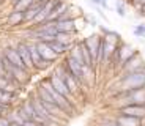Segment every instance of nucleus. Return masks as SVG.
<instances>
[{
	"instance_id": "nucleus-17",
	"label": "nucleus",
	"mask_w": 145,
	"mask_h": 126,
	"mask_svg": "<svg viewBox=\"0 0 145 126\" xmlns=\"http://www.w3.org/2000/svg\"><path fill=\"white\" fill-rule=\"evenodd\" d=\"M79 47H80V50H82V57H84V60H85V66H90V68H95V65H93V58H91V54H90V50H88V47L85 46V41H79Z\"/></svg>"
},
{
	"instance_id": "nucleus-2",
	"label": "nucleus",
	"mask_w": 145,
	"mask_h": 126,
	"mask_svg": "<svg viewBox=\"0 0 145 126\" xmlns=\"http://www.w3.org/2000/svg\"><path fill=\"white\" fill-rule=\"evenodd\" d=\"M118 99L121 101V104L118 106H131V104H139V106H145V87L142 88H136V90H128V91H121L118 93Z\"/></svg>"
},
{
	"instance_id": "nucleus-15",
	"label": "nucleus",
	"mask_w": 145,
	"mask_h": 126,
	"mask_svg": "<svg viewBox=\"0 0 145 126\" xmlns=\"http://www.w3.org/2000/svg\"><path fill=\"white\" fill-rule=\"evenodd\" d=\"M57 30H58V32L74 33L77 30L76 21H74V19H68V21H57Z\"/></svg>"
},
{
	"instance_id": "nucleus-20",
	"label": "nucleus",
	"mask_w": 145,
	"mask_h": 126,
	"mask_svg": "<svg viewBox=\"0 0 145 126\" xmlns=\"http://www.w3.org/2000/svg\"><path fill=\"white\" fill-rule=\"evenodd\" d=\"M69 55H71V57L77 61V63H80L82 66H85V60H84V57H82V50H80L79 44L71 47V52H69Z\"/></svg>"
},
{
	"instance_id": "nucleus-28",
	"label": "nucleus",
	"mask_w": 145,
	"mask_h": 126,
	"mask_svg": "<svg viewBox=\"0 0 145 126\" xmlns=\"http://www.w3.org/2000/svg\"><path fill=\"white\" fill-rule=\"evenodd\" d=\"M99 126H120V125H118V123H117V121H112V120L109 121V120H107V121H103V123H101V125H99Z\"/></svg>"
},
{
	"instance_id": "nucleus-25",
	"label": "nucleus",
	"mask_w": 145,
	"mask_h": 126,
	"mask_svg": "<svg viewBox=\"0 0 145 126\" xmlns=\"http://www.w3.org/2000/svg\"><path fill=\"white\" fill-rule=\"evenodd\" d=\"M134 35H136V36H139V38H144V36H145V24L136 25V29H134Z\"/></svg>"
},
{
	"instance_id": "nucleus-11",
	"label": "nucleus",
	"mask_w": 145,
	"mask_h": 126,
	"mask_svg": "<svg viewBox=\"0 0 145 126\" xmlns=\"http://www.w3.org/2000/svg\"><path fill=\"white\" fill-rule=\"evenodd\" d=\"M16 49H18L19 55H21V58H22V61L25 63L27 69H29V71H32V69H35V65H33V61H32V55H30L29 44H25V43H21L18 47H16Z\"/></svg>"
},
{
	"instance_id": "nucleus-32",
	"label": "nucleus",
	"mask_w": 145,
	"mask_h": 126,
	"mask_svg": "<svg viewBox=\"0 0 145 126\" xmlns=\"http://www.w3.org/2000/svg\"><path fill=\"white\" fill-rule=\"evenodd\" d=\"M5 109H7V107H3V106H0V115H2V114L5 112Z\"/></svg>"
},
{
	"instance_id": "nucleus-34",
	"label": "nucleus",
	"mask_w": 145,
	"mask_h": 126,
	"mask_svg": "<svg viewBox=\"0 0 145 126\" xmlns=\"http://www.w3.org/2000/svg\"><path fill=\"white\" fill-rule=\"evenodd\" d=\"M13 2H14V3H16V2H19V0H13Z\"/></svg>"
},
{
	"instance_id": "nucleus-14",
	"label": "nucleus",
	"mask_w": 145,
	"mask_h": 126,
	"mask_svg": "<svg viewBox=\"0 0 145 126\" xmlns=\"http://www.w3.org/2000/svg\"><path fill=\"white\" fill-rule=\"evenodd\" d=\"M120 126H142V118H136V117L129 115H121L120 114L115 120Z\"/></svg>"
},
{
	"instance_id": "nucleus-27",
	"label": "nucleus",
	"mask_w": 145,
	"mask_h": 126,
	"mask_svg": "<svg viewBox=\"0 0 145 126\" xmlns=\"http://www.w3.org/2000/svg\"><path fill=\"white\" fill-rule=\"evenodd\" d=\"M0 126H11V121L8 117H2L0 115Z\"/></svg>"
},
{
	"instance_id": "nucleus-22",
	"label": "nucleus",
	"mask_w": 145,
	"mask_h": 126,
	"mask_svg": "<svg viewBox=\"0 0 145 126\" xmlns=\"http://www.w3.org/2000/svg\"><path fill=\"white\" fill-rule=\"evenodd\" d=\"M33 3H35V0H19V2L14 3V11H25Z\"/></svg>"
},
{
	"instance_id": "nucleus-33",
	"label": "nucleus",
	"mask_w": 145,
	"mask_h": 126,
	"mask_svg": "<svg viewBox=\"0 0 145 126\" xmlns=\"http://www.w3.org/2000/svg\"><path fill=\"white\" fill-rule=\"evenodd\" d=\"M129 2H131V3H134V2H136V0H129Z\"/></svg>"
},
{
	"instance_id": "nucleus-18",
	"label": "nucleus",
	"mask_w": 145,
	"mask_h": 126,
	"mask_svg": "<svg viewBox=\"0 0 145 126\" xmlns=\"http://www.w3.org/2000/svg\"><path fill=\"white\" fill-rule=\"evenodd\" d=\"M57 41L66 44V46H72L74 36H72V33H68V32H58L57 33Z\"/></svg>"
},
{
	"instance_id": "nucleus-29",
	"label": "nucleus",
	"mask_w": 145,
	"mask_h": 126,
	"mask_svg": "<svg viewBox=\"0 0 145 126\" xmlns=\"http://www.w3.org/2000/svg\"><path fill=\"white\" fill-rule=\"evenodd\" d=\"M24 126H41L40 123H36L35 120H27L25 123H24Z\"/></svg>"
},
{
	"instance_id": "nucleus-5",
	"label": "nucleus",
	"mask_w": 145,
	"mask_h": 126,
	"mask_svg": "<svg viewBox=\"0 0 145 126\" xmlns=\"http://www.w3.org/2000/svg\"><path fill=\"white\" fill-rule=\"evenodd\" d=\"M49 80H51V84L54 85V88L58 91V93H62L63 96H65V98H68L69 101H71V99H74V95L71 93V90L68 88V85L65 84V80H63L62 77H60V76L57 74V72H54V74H51V76H49ZM71 102H72V101H71Z\"/></svg>"
},
{
	"instance_id": "nucleus-30",
	"label": "nucleus",
	"mask_w": 145,
	"mask_h": 126,
	"mask_svg": "<svg viewBox=\"0 0 145 126\" xmlns=\"http://www.w3.org/2000/svg\"><path fill=\"white\" fill-rule=\"evenodd\" d=\"M133 5H134V7H137L139 10H140V7H142V5H145V0H136V2H134Z\"/></svg>"
},
{
	"instance_id": "nucleus-19",
	"label": "nucleus",
	"mask_w": 145,
	"mask_h": 126,
	"mask_svg": "<svg viewBox=\"0 0 145 126\" xmlns=\"http://www.w3.org/2000/svg\"><path fill=\"white\" fill-rule=\"evenodd\" d=\"M47 44H49V46H51V47L55 50V52H57L58 55L65 54L66 50H69V49L72 47V46H66V44L60 43V41H57V40H55V41H52V43H47Z\"/></svg>"
},
{
	"instance_id": "nucleus-7",
	"label": "nucleus",
	"mask_w": 145,
	"mask_h": 126,
	"mask_svg": "<svg viewBox=\"0 0 145 126\" xmlns=\"http://www.w3.org/2000/svg\"><path fill=\"white\" fill-rule=\"evenodd\" d=\"M29 49H30V55H32V61H33V65H35V69H38V71H43V69H46L47 66L51 65V61H46V60H44V58L40 55L36 44H29Z\"/></svg>"
},
{
	"instance_id": "nucleus-31",
	"label": "nucleus",
	"mask_w": 145,
	"mask_h": 126,
	"mask_svg": "<svg viewBox=\"0 0 145 126\" xmlns=\"http://www.w3.org/2000/svg\"><path fill=\"white\" fill-rule=\"evenodd\" d=\"M139 11H140V14H142V16H145V5H142Z\"/></svg>"
},
{
	"instance_id": "nucleus-21",
	"label": "nucleus",
	"mask_w": 145,
	"mask_h": 126,
	"mask_svg": "<svg viewBox=\"0 0 145 126\" xmlns=\"http://www.w3.org/2000/svg\"><path fill=\"white\" fill-rule=\"evenodd\" d=\"M11 99H13V93L5 91V90H0V106L8 107V106L11 104Z\"/></svg>"
},
{
	"instance_id": "nucleus-6",
	"label": "nucleus",
	"mask_w": 145,
	"mask_h": 126,
	"mask_svg": "<svg viewBox=\"0 0 145 126\" xmlns=\"http://www.w3.org/2000/svg\"><path fill=\"white\" fill-rule=\"evenodd\" d=\"M55 72H57V74L60 76V77H62L63 80H65V84L68 85V88L71 90V93L74 95V96H76V95H77V91H79V87H80V85H79V82L76 80V77H74V76H72L71 72H68V71H66V69H65V66H63V65L60 66V68H57V69H55Z\"/></svg>"
},
{
	"instance_id": "nucleus-24",
	"label": "nucleus",
	"mask_w": 145,
	"mask_h": 126,
	"mask_svg": "<svg viewBox=\"0 0 145 126\" xmlns=\"http://www.w3.org/2000/svg\"><path fill=\"white\" fill-rule=\"evenodd\" d=\"M115 11H117V14L120 16V18H125L126 16V10H125V3L121 2V0H118L115 3Z\"/></svg>"
},
{
	"instance_id": "nucleus-4",
	"label": "nucleus",
	"mask_w": 145,
	"mask_h": 126,
	"mask_svg": "<svg viewBox=\"0 0 145 126\" xmlns=\"http://www.w3.org/2000/svg\"><path fill=\"white\" fill-rule=\"evenodd\" d=\"M63 66H65V69L68 72H71L74 77H76V80L79 82V85H85V77H84V66L80 65V63H77L74 58L71 57V55H68L65 60V63H63Z\"/></svg>"
},
{
	"instance_id": "nucleus-1",
	"label": "nucleus",
	"mask_w": 145,
	"mask_h": 126,
	"mask_svg": "<svg viewBox=\"0 0 145 126\" xmlns=\"http://www.w3.org/2000/svg\"><path fill=\"white\" fill-rule=\"evenodd\" d=\"M145 87V71H136V72H128L123 76V79L118 85V93L128 90H136Z\"/></svg>"
},
{
	"instance_id": "nucleus-23",
	"label": "nucleus",
	"mask_w": 145,
	"mask_h": 126,
	"mask_svg": "<svg viewBox=\"0 0 145 126\" xmlns=\"http://www.w3.org/2000/svg\"><path fill=\"white\" fill-rule=\"evenodd\" d=\"M68 13H69V16H71V19L82 18V14H80V8H79V7H76V5H69Z\"/></svg>"
},
{
	"instance_id": "nucleus-8",
	"label": "nucleus",
	"mask_w": 145,
	"mask_h": 126,
	"mask_svg": "<svg viewBox=\"0 0 145 126\" xmlns=\"http://www.w3.org/2000/svg\"><path fill=\"white\" fill-rule=\"evenodd\" d=\"M36 47H38V52H40V55H41V57H43L46 61H51V63H52V61H55L58 57H60V55H58L57 52H55V50L52 49V47L49 46L47 43H44V41H38V43H36Z\"/></svg>"
},
{
	"instance_id": "nucleus-9",
	"label": "nucleus",
	"mask_w": 145,
	"mask_h": 126,
	"mask_svg": "<svg viewBox=\"0 0 145 126\" xmlns=\"http://www.w3.org/2000/svg\"><path fill=\"white\" fill-rule=\"evenodd\" d=\"M118 110L121 115H129V117H136V118H144L145 117V106L131 104V106H123Z\"/></svg>"
},
{
	"instance_id": "nucleus-10",
	"label": "nucleus",
	"mask_w": 145,
	"mask_h": 126,
	"mask_svg": "<svg viewBox=\"0 0 145 126\" xmlns=\"http://www.w3.org/2000/svg\"><path fill=\"white\" fill-rule=\"evenodd\" d=\"M121 68L125 69L126 72H136V71H145V65H144V60H142L140 57H139V54H136L133 58H129V60L125 63Z\"/></svg>"
},
{
	"instance_id": "nucleus-13",
	"label": "nucleus",
	"mask_w": 145,
	"mask_h": 126,
	"mask_svg": "<svg viewBox=\"0 0 145 126\" xmlns=\"http://www.w3.org/2000/svg\"><path fill=\"white\" fill-rule=\"evenodd\" d=\"M136 54H137L136 49H133L129 44H121V46L118 47V63H121V66H123L125 63H126L129 58L134 57Z\"/></svg>"
},
{
	"instance_id": "nucleus-12",
	"label": "nucleus",
	"mask_w": 145,
	"mask_h": 126,
	"mask_svg": "<svg viewBox=\"0 0 145 126\" xmlns=\"http://www.w3.org/2000/svg\"><path fill=\"white\" fill-rule=\"evenodd\" d=\"M3 54L8 57V60L11 61V65H13V66H16V68H22V69H27L25 63L22 61L21 55H19V52H18V49H11V47H8V49H5ZM27 71H29V69H27Z\"/></svg>"
},
{
	"instance_id": "nucleus-26",
	"label": "nucleus",
	"mask_w": 145,
	"mask_h": 126,
	"mask_svg": "<svg viewBox=\"0 0 145 126\" xmlns=\"http://www.w3.org/2000/svg\"><path fill=\"white\" fill-rule=\"evenodd\" d=\"M91 5H98V7H101V8H109V5H107V0H88Z\"/></svg>"
},
{
	"instance_id": "nucleus-16",
	"label": "nucleus",
	"mask_w": 145,
	"mask_h": 126,
	"mask_svg": "<svg viewBox=\"0 0 145 126\" xmlns=\"http://www.w3.org/2000/svg\"><path fill=\"white\" fill-rule=\"evenodd\" d=\"M22 22H25V14H24V11H13L10 14V18L7 19V24L10 27H14V25H19Z\"/></svg>"
},
{
	"instance_id": "nucleus-3",
	"label": "nucleus",
	"mask_w": 145,
	"mask_h": 126,
	"mask_svg": "<svg viewBox=\"0 0 145 126\" xmlns=\"http://www.w3.org/2000/svg\"><path fill=\"white\" fill-rule=\"evenodd\" d=\"M41 85H43L47 91H49V95L52 96L54 102H55V104H57L60 109H62L63 112H66V114H72V102L68 99V98L63 96L62 93H58V91L55 90L54 85L51 84V80H49V79H44L43 82H41Z\"/></svg>"
}]
</instances>
